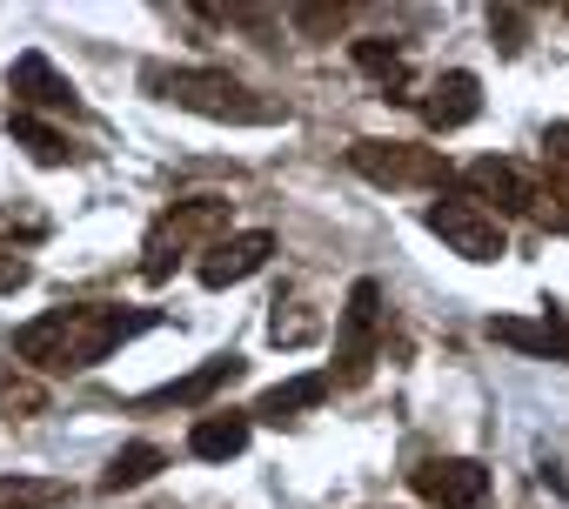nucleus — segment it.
Here are the masks:
<instances>
[{
    "label": "nucleus",
    "mask_w": 569,
    "mask_h": 509,
    "mask_svg": "<svg viewBox=\"0 0 569 509\" xmlns=\"http://www.w3.org/2000/svg\"><path fill=\"white\" fill-rule=\"evenodd\" d=\"M161 316L154 309H114V302H74V309H54L41 322H21L14 329V356L34 362V369H54V376H74V369H94L108 362L128 336L154 329Z\"/></svg>",
    "instance_id": "1"
},
{
    "label": "nucleus",
    "mask_w": 569,
    "mask_h": 509,
    "mask_svg": "<svg viewBox=\"0 0 569 509\" xmlns=\"http://www.w3.org/2000/svg\"><path fill=\"white\" fill-rule=\"evenodd\" d=\"M141 88L161 94V101H174V108H188V114L234 121V128H274V121H289V108L254 94L228 68H141Z\"/></svg>",
    "instance_id": "2"
},
{
    "label": "nucleus",
    "mask_w": 569,
    "mask_h": 509,
    "mask_svg": "<svg viewBox=\"0 0 569 509\" xmlns=\"http://www.w3.org/2000/svg\"><path fill=\"white\" fill-rule=\"evenodd\" d=\"M221 228H228V201L221 194H188V201H174L154 228H148V248H141V276L148 282H168L174 276V262L194 248V241H221Z\"/></svg>",
    "instance_id": "3"
},
{
    "label": "nucleus",
    "mask_w": 569,
    "mask_h": 509,
    "mask_svg": "<svg viewBox=\"0 0 569 509\" xmlns=\"http://www.w3.org/2000/svg\"><path fill=\"white\" fill-rule=\"evenodd\" d=\"M349 168L362 174V181H376V188H436L442 194V181H449V161H442V148H416V141H356L349 148Z\"/></svg>",
    "instance_id": "4"
},
{
    "label": "nucleus",
    "mask_w": 569,
    "mask_h": 509,
    "mask_svg": "<svg viewBox=\"0 0 569 509\" xmlns=\"http://www.w3.org/2000/svg\"><path fill=\"white\" fill-rule=\"evenodd\" d=\"M422 221L462 255V262H502V255H509V234H502L496 208H482L476 194H436Z\"/></svg>",
    "instance_id": "5"
},
{
    "label": "nucleus",
    "mask_w": 569,
    "mask_h": 509,
    "mask_svg": "<svg viewBox=\"0 0 569 509\" xmlns=\"http://www.w3.org/2000/svg\"><path fill=\"white\" fill-rule=\"evenodd\" d=\"M376 329H382V289L362 276L349 289V302H342V336H336V369H329L336 389H362L369 382V369H376Z\"/></svg>",
    "instance_id": "6"
},
{
    "label": "nucleus",
    "mask_w": 569,
    "mask_h": 509,
    "mask_svg": "<svg viewBox=\"0 0 569 509\" xmlns=\"http://www.w3.org/2000/svg\"><path fill=\"white\" fill-rule=\"evenodd\" d=\"M8 94H14V108L21 114H81V94H74V81L41 54V48H28L14 68H8Z\"/></svg>",
    "instance_id": "7"
},
{
    "label": "nucleus",
    "mask_w": 569,
    "mask_h": 509,
    "mask_svg": "<svg viewBox=\"0 0 569 509\" xmlns=\"http://www.w3.org/2000/svg\"><path fill=\"white\" fill-rule=\"evenodd\" d=\"M416 496H422L429 509H482L489 469H482L476 456H429V462L416 469Z\"/></svg>",
    "instance_id": "8"
},
{
    "label": "nucleus",
    "mask_w": 569,
    "mask_h": 509,
    "mask_svg": "<svg viewBox=\"0 0 569 509\" xmlns=\"http://www.w3.org/2000/svg\"><path fill=\"white\" fill-rule=\"evenodd\" d=\"M268 255H274V234L268 228H241V234H221L214 248H201L194 276H201V289H234L254 269H268Z\"/></svg>",
    "instance_id": "9"
},
{
    "label": "nucleus",
    "mask_w": 569,
    "mask_h": 509,
    "mask_svg": "<svg viewBox=\"0 0 569 509\" xmlns=\"http://www.w3.org/2000/svg\"><path fill=\"white\" fill-rule=\"evenodd\" d=\"M462 181L476 188V201L489 208H502V214H536V201H542V181L522 168V161H502V154H482V161H469L462 168Z\"/></svg>",
    "instance_id": "10"
},
{
    "label": "nucleus",
    "mask_w": 569,
    "mask_h": 509,
    "mask_svg": "<svg viewBox=\"0 0 569 509\" xmlns=\"http://www.w3.org/2000/svg\"><path fill=\"white\" fill-rule=\"evenodd\" d=\"M476 114H482V81H476L469 68H449V74L429 81V94H422V121H429L436 134H456V128H469Z\"/></svg>",
    "instance_id": "11"
},
{
    "label": "nucleus",
    "mask_w": 569,
    "mask_h": 509,
    "mask_svg": "<svg viewBox=\"0 0 569 509\" xmlns=\"http://www.w3.org/2000/svg\"><path fill=\"white\" fill-rule=\"evenodd\" d=\"M241 369H248V362H241L234 349H228V356H208V362H201L194 376H181V382H161V389H148V396H141V409H201V402H208L214 389L241 382Z\"/></svg>",
    "instance_id": "12"
},
{
    "label": "nucleus",
    "mask_w": 569,
    "mask_h": 509,
    "mask_svg": "<svg viewBox=\"0 0 569 509\" xmlns=\"http://www.w3.org/2000/svg\"><path fill=\"white\" fill-rule=\"evenodd\" d=\"M248 436H254V416H241V409H208V416H194L188 449H194L201 462H228V456L248 449Z\"/></svg>",
    "instance_id": "13"
},
{
    "label": "nucleus",
    "mask_w": 569,
    "mask_h": 509,
    "mask_svg": "<svg viewBox=\"0 0 569 509\" xmlns=\"http://www.w3.org/2000/svg\"><path fill=\"white\" fill-rule=\"evenodd\" d=\"M329 389H336L329 376H289V382H274V389H268V396H261L248 416H254V422H281V416H296V409H316V402H329Z\"/></svg>",
    "instance_id": "14"
},
{
    "label": "nucleus",
    "mask_w": 569,
    "mask_h": 509,
    "mask_svg": "<svg viewBox=\"0 0 569 509\" xmlns=\"http://www.w3.org/2000/svg\"><path fill=\"white\" fill-rule=\"evenodd\" d=\"M154 469H168V449H161V442H128V449H114V462H108L101 489H108V496H121V489H141Z\"/></svg>",
    "instance_id": "15"
},
{
    "label": "nucleus",
    "mask_w": 569,
    "mask_h": 509,
    "mask_svg": "<svg viewBox=\"0 0 569 509\" xmlns=\"http://www.w3.org/2000/svg\"><path fill=\"white\" fill-rule=\"evenodd\" d=\"M8 134H14V141H21V148H28V154L41 161V168H61V161L74 154L61 128H48L41 114H21V108H8Z\"/></svg>",
    "instance_id": "16"
},
{
    "label": "nucleus",
    "mask_w": 569,
    "mask_h": 509,
    "mask_svg": "<svg viewBox=\"0 0 569 509\" xmlns=\"http://www.w3.org/2000/svg\"><path fill=\"white\" fill-rule=\"evenodd\" d=\"M489 336H496V342H509V349L562 356V362H569V329H556V322H516V316H502V322H489Z\"/></svg>",
    "instance_id": "17"
},
{
    "label": "nucleus",
    "mask_w": 569,
    "mask_h": 509,
    "mask_svg": "<svg viewBox=\"0 0 569 509\" xmlns=\"http://www.w3.org/2000/svg\"><path fill=\"white\" fill-rule=\"evenodd\" d=\"M0 416H48V382L21 362H0Z\"/></svg>",
    "instance_id": "18"
},
{
    "label": "nucleus",
    "mask_w": 569,
    "mask_h": 509,
    "mask_svg": "<svg viewBox=\"0 0 569 509\" xmlns=\"http://www.w3.org/2000/svg\"><path fill=\"white\" fill-rule=\"evenodd\" d=\"M74 489L54 476H0V509H41V502H68Z\"/></svg>",
    "instance_id": "19"
},
{
    "label": "nucleus",
    "mask_w": 569,
    "mask_h": 509,
    "mask_svg": "<svg viewBox=\"0 0 569 509\" xmlns=\"http://www.w3.org/2000/svg\"><path fill=\"white\" fill-rule=\"evenodd\" d=\"M356 68H362L369 81H382V88H402V81H409V68H402V48H396V41H382V34L356 41Z\"/></svg>",
    "instance_id": "20"
},
{
    "label": "nucleus",
    "mask_w": 569,
    "mask_h": 509,
    "mask_svg": "<svg viewBox=\"0 0 569 509\" xmlns=\"http://www.w3.org/2000/svg\"><path fill=\"white\" fill-rule=\"evenodd\" d=\"M489 34H502V54H522L529 14H516V8H496V14H489Z\"/></svg>",
    "instance_id": "21"
},
{
    "label": "nucleus",
    "mask_w": 569,
    "mask_h": 509,
    "mask_svg": "<svg viewBox=\"0 0 569 509\" xmlns=\"http://www.w3.org/2000/svg\"><path fill=\"white\" fill-rule=\"evenodd\" d=\"M542 154H549V174H556V188H569V121H556V128L542 134Z\"/></svg>",
    "instance_id": "22"
},
{
    "label": "nucleus",
    "mask_w": 569,
    "mask_h": 509,
    "mask_svg": "<svg viewBox=\"0 0 569 509\" xmlns=\"http://www.w3.org/2000/svg\"><path fill=\"white\" fill-rule=\"evenodd\" d=\"M268 336H274L281 349H302V342H316V316H274Z\"/></svg>",
    "instance_id": "23"
},
{
    "label": "nucleus",
    "mask_w": 569,
    "mask_h": 509,
    "mask_svg": "<svg viewBox=\"0 0 569 509\" xmlns=\"http://www.w3.org/2000/svg\"><path fill=\"white\" fill-rule=\"evenodd\" d=\"M342 14H349V8H296V28H302V34H336Z\"/></svg>",
    "instance_id": "24"
},
{
    "label": "nucleus",
    "mask_w": 569,
    "mask_h": 509,
    "mask_svg": "<svg viewBox=\"0 0 569 509\" xmlns=\"http://www.w3.org/2000/svg\"><path fill=\"white\" fill-rule=\"evenodd\" d=\"M34 282V269L21 262V255H0V296H14V289H28Z\"/></svg>",
    "instance_id": "25"
}]
</instances>
